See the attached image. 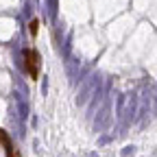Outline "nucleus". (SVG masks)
Instances as JSON below:
<instances>
[{
    "label": "nucleus",
    "instance_id": "obj_1",
    "mask_svg": "<svg viewBox=\"0 0 157 157\" xmlns=\"http://www.w3.org/2000/svg\"><path fill=\"white\" fill-rule=\"evenodd\" d=\"M22 57H24V70H26L29 78H31V81H37V78H39V66H42L39 52L35 48H26L22 52Z\"/></svg>",
    "mask_w": 157,
    "mask_h": 157
},
{
    "label": "nucleus",
    "instance_id": "obj_2",
    "mask_svg": "<svg viewBox=\"0 0 157 157\" xmlns=\"http://www.w3.org/2000/svg\"><path fill=\"white\" fill-rule=\"evenodd\" d=\"M0 142H2V146H5V151H7V157H20V151L13 146V142H11V137L0 129Z\"/></svg>",
    "mask_w": 157,
    "mask_h": 157
},
{
    "label": "nucleus",
    "instance_id": "obj_3",
    "mask_svg": "<svg viewBox=\"0 0 157 157\" xmlns=\"http://www.w3.org/2000/svg\"><path fill=\"white\" fill-rule=\"evenodd\" d=\"M29 33L35 37L39 33V20H31V24H29Z\"/></svg>",
    "mask_w": 157,
    "mask_h": 157
}]
</instances>
